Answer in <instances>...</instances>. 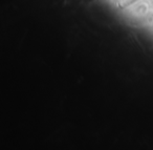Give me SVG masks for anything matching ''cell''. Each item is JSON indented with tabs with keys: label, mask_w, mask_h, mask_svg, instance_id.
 I'll return each mask as SVG.
<instances>
[{
	"label": "cell",
	"mask_w": 153,
	"mask_h": 150,
	"mask_svg": "<svg viewBox=\"0 0 153 150\" xmlns=\"http://www.w3.org/2000/svg\"><path fill=\"white\" fill-rule=\"evenodd\" d=\"M117 4L121 5L125 10H131L135 5L137 7H147V5H152L153 0H113Z\"/></svg>",
	"instance_id": "obj_1"
}]
</instances>
